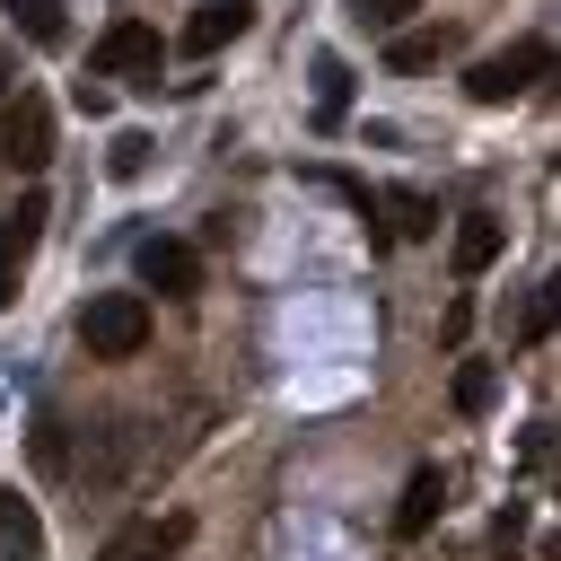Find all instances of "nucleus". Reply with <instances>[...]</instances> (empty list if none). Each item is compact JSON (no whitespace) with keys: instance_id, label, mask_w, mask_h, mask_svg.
<instances>
[{"instance_id":"18","label":"nucleus","mask_w":561,"mask_h":561,"mask_svg":"<svg viewBox=\"0 0 561 561\" xmlns=\"http://www.w3.org/2000/svg\"><path fill=\"white\" fill-rule=\"evenodd\" d=\"M412 9H421V0H351V18H359V26H377V35H394Z\"/></svg>"},{"instance_id":"11","label":"nucleus","mask_w":561,"mask_h":561,"mask_svg":"<svg viewBox=\"0 0 561 561\" xmlns=\"http://www.w3.org/2000/svg\"><path fill=\"white\" fill-rule=\"evenodd\" d=\"M438 500H447V473H438V465H421V473L403 482V508H394V535H430V517H438Z\"/></svg>"},{"instance_id":"4","label":"nucleus","mask_w":561,"mask_h":561,"mask_svg":"<svg viewBox=\"0 0 561 561\" xmlns=\"http://www.w3.org/2000/svg\"><path fill=\"white\" fill-rule=\"evenodd\" d=\"M96 70H105V79H131V88H158V26L114 18V26L96 35Z\"/></svg>"},{"instance_id":"12","label":"nucleus","mask_w":561,"mask_h":561,"mask_svg":"<svg viewBox=\"0 0 561 561\" xmlns=\"http://www.w3.org/2000/svg\"><path fill=\"white\" fill-rule=\"evenodd\" d=\"M0 552H9V561H35V552H44V526H35V508H26L18 491H0Z\"/></svg>"},{"instance_id":"10","label":"nucleus","mask_w":561,"mask_h":561,"mask_svg":"<svg viewBox=\"0 0 561 561\" xmlns=\"http://www.w3.org/2000/svg\"><path fill=\"white\" fill-rule=\"evenodd\" d=\"M447 53H456V26H394V44H386L394 70H430V61H447Z\"/></svg>"},{"instance_id":"14","label":"nucleus","mask_w":561,"mask_h":561,"mask_svg":"<svg viewBox=\"0 0 561 561\" xmlns=\"http://www.w3.org/2000/svg\"><path fill=\"white\" fill-rule=\"evenodd\" d=\"M316 114H324V123H342V114H351V70H342L333 53L316 61Z\"/></svg>"},{"instance_id":"19","label":"nucleus","mask_w":561,"mask_h":561,"mask_svg":"<svg viewBox=\"0 0 561 561\" xmlns=\"http://www.w3.org/2000/svg\"><path fill=\"white\" fill-rule=\"evenodd\" d=\"M552 333V289H526V316H517V342H543Z\"/></svg>"},{"instance_id":"5","label":"nucleus","mask_w":561,"mask_h":561,"mask_svg":"<svg viewBox=\"0 0 561 561\" xmlns=\"http://www.w3.org/2000/svg\"><path fill=\"white\" fill-rule=\"evenodd\" d=\"M131 272H140V289H158V298H193V289H202V254H193L184 237H140Z\"/></svg>"},{"instance_id":"1","label":"nucleus","mask_w":561,"mask_h":561,"mask_svg":"<svg viewBox=\"0 0 561 561\" xmlns=\"http://www.w3.org/2000/svg\"><path fill=\"white\" fill-rule=\"evenodd\" d=\"M79 342H88V359H140L149 351V298L140 289H96L79 307Z\"/></svg>"},{"instance_id":"9","label":"nucleus","mask_w":561,"mask_h":561,"mask_svg":"<svg viewBox=\"0 0 561 561\" xmlns=\"http://www.w3.org/2000/svg\"><path fill=\"white\" fill-rule=\"evenodd\" d=\"M500 245H508V237H500L491 210H465V219H456V272H465V280H482V272L500 263Z\"/></svg>"},{"instance_id":"3","label":"nucleus","mask_w":561,"mask_h":561,"mask_svg":"<svg viewBox=\"0 0 561 561\" xmlns=\"http://www.w3.org/2000/svg\"><path fill=\"white\" fill-rule=\"evenodd\" d=\"M0 158H9V167H26V175L53 158V105H44L35 88H18V96L0 105Z\"/></svg>"},{"instance_id":"2","label":"nucleus","mask_w":561,"mask_h":561,"mask_svg":"<svg viewBox=\"0 0 561 561\" xmlns=\"http://www.w3.org/2000/svg\"><path fill=\"white\" fill-rule=\"evenodd\" d=\"M543 70H552V44H543V35H517V44H500V53H482V61L465 70V96H473V105H508V96H526Z\"/></svg>"},{"instance_id":"15","label":"nucleus","mask_w":561,"mask_h":561,"mask_svg":"<svg viewBox=\"0 0 561 561\" xmlns=\"http://www.w3.org/2000/svg\"><path fill=\"white\" fill-rule=\"evenodd\" d=\"M386 210H394V219H386V228H394V237H403V245H412V237H430V228H438V210H430V202H421V193H386Z\"/></svg>"},{"instance_id":"7","label":"nucleus","mask_w":561,"mask_h":561,"mask_svg":"<svg viewBox=\"0 0 561 561\" xmlns=\"http://www.w3.org/2000/svg\"><path fill=\"white\" fill-rule=\"evenodd\" d=\"M245 26H254V9H245V0H202V9L184 18V53H193V61H210V53H219V44H237Z\"/></svg>"},{"instance_id":"13","label":"nucleus","mask_w":561,"mask_h":561,"mask_svg":"<svg viewBox=\"0 0 561 561\" xmlns=\"http://www.w3.org/2000/svg\"><path fill=\"white\" fill-rule=\"evenodd\" d=\"M0 9H9V18H18L35 44H70V18H61V0H0Z\"/></svg>"},{"instance_id":"8","label":"nucleus","mask_w":561,"mask_h":561,"mask_svg":"<svg viewBox=\"0 0 561 561\" xmlns=\"http://www.w3.org/2000/svg\"><path fill=\"white\" fill-rule=\"evenodd\" d=\"M44 219H53V202H44V193H26V202H18L9 219H0V307L18 298V289H9V272H18L26 254H35V237H44Z\"/></svg>"},{"instance_id":"17","label":"nucleus","mask_w":561,"mask_h":561,"mask_svg":"<svg viewBox=\"0 0 561 561\" xmlns=\"http://www.w3.org/2000/svg\"><path fill=\"white\" fill-rule=\"evenodd\" d=\"M105 167H114L123 184H131V175H149V131H114V158H105Z\"/></svg>"},{"instance_id":"6","label":"nucleus","mask_w":561,"mask_h":561,"mask_svg":"<svg viewBox=\"0 0 561 561\" xmlns=\"http://www.w3.org/2000/svg\"><path fill=\"white\" fill-rule=\"evenodd\" d=\"M184 543H193V517H131V526L105 535L96 561H175Z\"/></svg>"},{"instance_id":"16","label":"nucleus","mask_w":561,"mask_h":561,"mask_svg":"<svg viewBox=\"0 0 561 561\" xmlns=\"http://www.w3.org/2000/svg\"><path fill=\"white\" fill-rule=\"evenodd\" d=\"M491 394H500L491 359H465V368H456V412H491Z\"/></svg>"}]
</instances>
